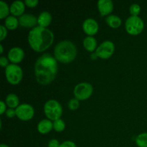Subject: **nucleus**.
Here are the masks:
<instances>
[{"label":"nucleus","instance_id":"nucleus-1","mask_svg":"<svg viewBox=\"0 0 147 147\" xmlns=\"http://www.w3.org/2000/svg\"><path fill=\"white\" fill-rule=\"evenodd\" d=\"M58 66L55 57L45 53L37 58L34 64V73L37 81L41 85H48L55 80Z\"/></svg>","mask_w":147,"mask_h":147},{"label":"nucleus","instance_id":"nucleus-2","mask_svg":"<svg viewBox=\"0 0 147 147\" xmlns=\"http://www.w3.org/2000/svg\"><path fill=\"white\" fill-rule=\"evenodd\" d=\"M54 41L53 32L46 27L37 26L30 31L28 42L36 52H43L52 45Z\"/></svg>","mask_w":147,"mask_h":147},{"label":"nucleus","instance_id":"nucleus-3","mask_svg":"<svg viewBox=\"0 0 147 147\" xmlns=\"http://www.w3.org/2000/svg\"><path fill=\"white\" fill-rule=\"evenodd\" d=\"M78 50L73 42L70 40H62L57 43L54 49V55L57 61L67 64L76 59Z\"/></svg>","mask_w":147,"mask_h":147},{"label":"nucleus","instance_id":"nucleus-4","mask_svg":"<svg viewBox=\"0 0 147 147\" xmlns=\"http://www.w3.org/2000/svg\"><path fill=\"white\" fill-rule=\"evenodd\" d=\"M44 112L47 119L50 121H55L61 117L63 108L58 101L51 99L45 103Z\"/></svg>","mask_w":147,"mask_h":147},{"label":"nucleus","instance_id":"nucleus-5","mask_svg":"<svg viewBox=\"0 0 147 147\" xmlns=\"http://www.w3.org/2000/svg\"><path fill=\"white\" fill-rule=\"evenodd\" d=\"M125 27L129 34L137 35L143 31L144 23L139 16H130L126 20Z\"/></svg>","mask_w":147,"mask_h":147},{"label":"nucleus","instance_id":"nucleus-6","mask_svg":"<svg viewBox=\"0 0 147 147\" xmlns=\"http://www.w3.org/2000/svg\"><path fill=\"white\" fill-rule=\"evenodd\" d=\"M5 76L7 80L12 85L20 83L23 77L22 69L17 64H9L5 69Z\"/></svg>","mask_w":147,"mask_h":147},{"label":"nucleus","instance_id":"nucleus-7","mask_svg":"<svg viewBox=\"0 0 147 147\" xmlns=\"http://www.w3.org/2000/svg\"><path fill=\"white\" fill-rule=\"evenodd\" d=\"M93 88L89 83H80L75 87L73 93L75 97L79 100H84L89 98L93 94Z\"/></svg>","mask_w":147,"mask_h":147},{"label":"nucleus","instance_id":"nucleus-8","mask_svg":"<svg viewBox=\"0 0 147 147\" xmlns=\"http://www.w3.org/2000/svg\"><path fill=\"white\" fill-rule=\"evenodd\" d=\"M115 50V45L111 40H106L96 49L95 53L101 59H109L113 55Z\"/></svg>","mask_w":147,"mask_h":147},{"label":"nucleus","instance_id":"nucleus-9","mask_svg":"<svg viewBox=\"0 0 147 147\" xmlns=\"http://www.w3.org/2000/svg\"><path fill=\"white\" fill-rule=\"evenodd\" d=\"M16 111V116L22 121H29L34 116V110L32 106L27 103L20 105Z\"/></svg>","mask_w":147,"mask_h":147},{"label":"nucleus","instance_id":"nucleus-10","mask_svg":"<svg viewBox=\"0 0 147 147\" xmlns=\"http://www.w3.org/2000/svg\"><path fill=\"white\" fill-rule=\"evenodd\" d=\"M99 26L96 20L92 18H88L83 22V29L88 36H93L98 31Z\"/></svg>","mask_w":147,"mask_h":147},{"label":"nucleus","instance_id":"nucleus-11","mask_svg":"<svg viewBox=\"0 0 147 147\" xmlns=\"http://www.w3.org/2000/svg\"><path fill=\"white\" fill-rule=\"evenodd\" d=\"M24 50L20 47H14L8 53V58L13 64L19 63L24 59Z\"/></svg>","mask_w":147,"mask_h":147},{"label":"nucleus","instance_id":"nucleus-12","mask_svg":"<svg viewBox=\"0 0 147 147\" xmlns=\"http://www.w3.org/2000/svg\"><path fill=\"white\" fill-rule=\"evenodd\" d=\"M19 24L24 27H35L37 24V17L31 14H24L18 19Z\"/></svg>","mask_w":147,"mask_h":147},{"label":"nucleus","instance_id":"nucleus-13","mask_svg":"<svg viewBox=\"0 0 147 147\" xmlns=\"http://www.w3.org/2000/svg\"><path fill=\"white\" fill-rule=\"evenodd\" d=\"M97 5L101 17L109 15L113 9V3L111 0H99Z\"/></svg>","mask_w":147,"mask_h":147},{"label":"nucleus","instance_id":"nucleus-14","mask_svg":"<svg viewBox=\"0 0 147 147\" xmlns=\"http://www.w3.org/2000/svg\"><path fill=\"white\" fill-rule=\"evenodd\" d=\"M24 9H25V4L22 1L17 0L13 1L12 4L10 6V12L14 16H22L24 14Z\"/></svg>","mask_w":147,"mask_h":147},{"label":"nucleus","instance_id":"nucleus-15","mask_svg":"<svg viewBox=\"0 0 147 147\" xmlns=\"http://www.w3.org/2000/svg\"><path fill=\"white\" fill-rule=\"evenodd\" d=\"M52 21V15L49 11H43L37 17V24L38 26L42 27H47L50 25Z\"/></svg>","mask_w":147,"mask_h":147},{"label":"nucleus","instance_id":"nucleus-16","mask_svg":"<svg viewBox=\"0 0 147 147\" xmlns=\"http://www.w3.org/2000/svg\"><path fill=\"white\" fill-rule=\"evenodd\" d=\"M53 129V123L50 119H42L40 121L37 125V130L40 134H46L50 132Z\"/></svg>","mask_w":147,"mask_h":147},{"label":"nucleus","instance_id":"nucleus-17","mask_svg":"<svg viewBox=\"0 0 147 147\" xmlns=\"http://www.w3.org/2000/svg\"><path fill=\"white\" fill-rule=\"evenodd\" d=\"M83 46L88 52H93L97 49V40L93 36H87L83 40Z\"/></svg>","mask_w":147,"mask_h":147},{"label":"nucleus","instance_id":"nucleus-18","mask_svg":"<svg viewBox=\"0 0 147 147\" xmlns=\"http://www.w3.org/2000/svg\"><path fill=\"white\" fill-rule=\"evenodd\" d=\"M106 22L109 26L112 28H118L121 24V20L120 17L115 14H111L107 16L106 18Z\"/></svg>","mask_w":147,"mask_h":147},{"label":"nucleus","instance_id":"nucleus-19","mask_svg":"<svg viewBox=\"0 0 147 147\" xmlns=\"http://www.w3.org/2000/svg\"><path fill=\"white\" fill-rule=\"evenodd\" d=\"M6 103L10 109H17L20 106L18 96L14 93H10L6 98Z\"/></svg>","mask_w":147,"mask_h":147},{"label":"nucleus","instance_id":"nucleus-20","mask_svg":"<svg viewBox=\"0 0 147 147\" xmlns=\"http://www.w3.org/2000/svg\"><path fill=\"white\" fill-rule=\"evenodd\" d=\"M19 20L14 16H9L5 19V27L10 30H14L19 25Z\"/></svg>","mask_w":147,"mask_h":147},{"label":"nucleus","instance_id":"nucleus-21","mask_svg":"<svg viewBox=\"0 0 147 147\" xmlns=\"http://www.w3.org/2000/svg\"><path fill=\"white\" fill-rule=\"evenodd\" d=\"M10 12V7L4 1H0V19H4L9 17Z\"/></svg>","mask_w":147,"mask_h":147},{"label":"nucleus","instance_id":"nucleus-22","mask_svg":"<svg viewBox=\"0 0 147 147\" xmlns=\"http://www.w3.org/2000/svg\"><path fill=\"white\" fill-rule=\"evenodd\" d=\"M136 144L139 147H147V133H142L136 138Z\"/></svg>","mask_w":147,"mask_h":147},{"label":"nucleus","instance_id":"nucleus-23","mask_svg":"<svg viewBox=\"0 0 147 147\" xmlns=\"http://www.w3.org/2000/svg\"><path fill=\"white\" fill-rule=\"evenodd\" d=\"M53 129L57 132L63 131L65 129V123L63 119H57L53 121Z\"/></svg>","mask_w":147,"mask_h":147},{"label":"nucleus","instance_id":"nucleus-24","mask_svg":"<svg viewBox=\"0 0 147 147\" xmlns=\"http://www.w3.org/2000/svg\"><path fill=\"white\" fill-rule=\"evenodd\" d=\"M67 106H68L69 109L71 111L77 110L79 108V106H80V102H79V100L76 98L70 99L68 101V103H67Z\"/></svg>","mask_w":147,"mask_h":147},{"label":"nucleus","instance_id":"nucleus-25","mask_svg":"<svg viewBox=\"0 0 147 147\" xmlns=\"http://www.w3.org/2000/svg\"><path fill=\"white\" fill-rule=\"evenodd\" d=\"M129 10L131 16H138L141 11V7L138 4H132L130 6Z\"/></svg>","mask_w":147,"mask_h":147},{"label":"nucleus","instance_id":"nucleus-26","mask_svg":"<svg viewBox=\"0 0 147 147\" xmlns=\"http://www.w3.org/2000/svg\"><path fill=\"white\" fill-rule=\"evenodd\" d=\"M0 32H1V34H0V41H2L7 35V27L4 25H0Z\"/></svg>","mask_w":147,"mask_h":147},{"label":"nucleus","instance_id":"nucleus-27","mask_svg":"<svg viewBox=\"0 0 147 147\" xmlns=\"http://www.w3.org/2000/svg\"><path fill=\"white\" fill-rule=\"evenodd\" d=\"M38 0H25V1H24V4H25L27 7H31V8L35 7L38 4Z\"/></svg>","mask_w":147,"mask_h":147},{"label":"nucleus","instance_id":"nucleus-28","mask_svg":"<svg viewBox=\"0 0 147 147\" xmlns=\"http://www.w3.org/2000/svg\"><path fill=\"white\" fill-rule=\"evenodd\" d=\"M60 147H77V146L72 141H65V142L60 144Z\"/></svg>","mask_w":147,"mask_h":147},{"label":"nucleus","instance_id":"nucleus-29","mask_svg":"<svg viewBox=\"0 0 147 147\" xmlns=\"http://www.w3.org/2000/svg\"><path fill=\"white\" fill-rule=\"evenodd\" d=\"M6 116H7L8 118H13L16 116V111L15 109H7L5 112Z\"/></svg>","mask_w":147,"mask_h":147},{"label":"nucleus","instance_id":"nucleus-30","mask_svg":"<svg viewBox=\"0 0 147 147\" xmlns=\"http://www.w3.org/2000/svg\"><path fill=\"white\" fill-rule=\"evenodd\" d=\"M60 144L58 140L54 139H51L50 142H48V147H60Z\"/></svg>","mask_w":147,"mask_h":147},{"label":"nucleus","instance_id":"nucleus-31","mask_svg":"<svg viewBox=\"0 0 147 147\" xmlns=\"http://www.w3.org/2000/svg\"><path fill=\"white\" fill-rule=\"evenodd\" d=\"M0 65H1V67H6L9 65V60L7 57H4V56H1L0 57Z\"/></svg>","mask_w":147,"mask_h":147},{"label":"nucleus","instance_id":"nucleus-32","mask_svg":"<svg viewBox=\"0 0 147 147\" xmlns=\"http://www.w3.org/2000/svg\"><path fill=\"white\" fill-rule=\"evenodd\" d=\"M6 103L3 100L0 101V114H3L4 112H6Z\"/></svg>","mask_w":147,"mask_h":147},{"label":"nucleus","instance_id":"nucleus-33","mask_svg":"<svg viewBox=\"0 0 147 147\" xmlns=\"http://www.w3.org/2000/svg\"><path fill=\"white\" fill-rule=\"evenodd\" d=\"M0 50H0V53H1V54H2V53H3V45H0Z\"/></svg>","mask_w":147,"mask_h":147},{"label":"nucleus","instance_id":"nucleus-34","mask_svg":"<svg viewBox=\"0 0 147 147\" xmlns=\"http://www.w3.org/2000/svg\"><path fill=\"white\" fill-rule=\"evenodd\" d=\"M0 147H9L7 146V144H1V145H0Z\"/></svg>","mask_w":147,"mask_h":147}]
</instances>
